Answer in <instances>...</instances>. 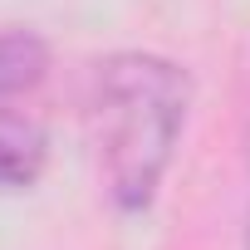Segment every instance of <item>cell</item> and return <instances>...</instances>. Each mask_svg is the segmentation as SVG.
<instances>
[{
    "label": "cell",
    "mask_w": 250,
    "mask_h": 250,
    "mask_svg": "<svg viewBox=\"0 0 250 250\" xmlns=\"http://www.w3.org/2000/svg\"><path fill=\"white\" fill-rule=\"evenodd\" d=\"M191 108V79L162 54H113L93 74L88 128L98 147V172L118 211H147L177 157Z\"/></svg>",
    "instance_id": "obj_1"
},
{
    "label": "cell",
    "mask_w": 250,
    "mask_h": 250,
    "mask_svg": "<svg viewBox=\"0 0 250 250\" xmlns=\"http://www.w3.org/2000/svg\"><path fill=\"white\" fill-rule=\"evenodd\" d=\"M44 157H49L44 128L30 113L0 108V191H25L44 172Z\"/></svg>",
    "instance_id": "obj_2"
},
{
    "label": "cell",
    "mask_w": 250,
    "mask_h": 250,
    "mask_svg": "<svg viewBox=\"0 0 250 250\" xmlns=\"http://www.w3.org/2000/svg\"><path fill=\"white\" fill-rule=\"evenodd\" d=\"M44 64H49V49L35 40V35H0V103L35 88L44 79Z\"/></svg>",
    "instance_id": "obj_3"
}]
</instances>
